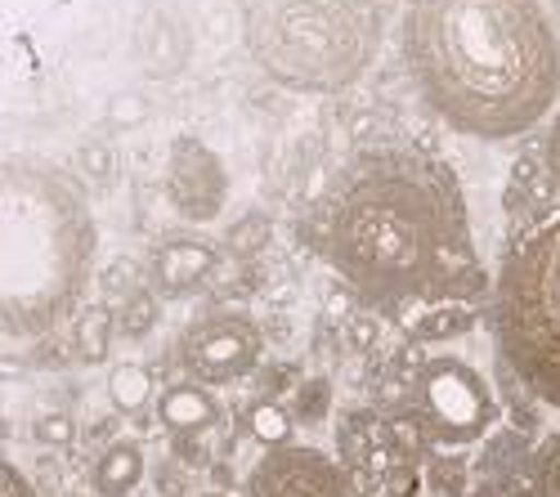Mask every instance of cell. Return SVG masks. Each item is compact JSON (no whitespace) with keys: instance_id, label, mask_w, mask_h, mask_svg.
<instances>
[{"instance_id":"cell-1","label":"cell","mask_w":560,"mask_h":497,"mask_svg":"<svg viewBox=\"0 0 560 497\" xmlns=\"http://www.w3.org/2000/svg\"><path fill=\"white\" fill-rule=\"evenodd\" d=\"M323 251L377 309H431L485 292L457 175L417 149H368L337 175Z\"/></svg>"},{"instance_id":"cell-2","label":"cell","mask_w":560,"mask_h":497,"mask_svg":"<svg viewBox=\"0 0 560 497\" xmlns=\"http://www.w3.org/2000/svg\"><path fill=\"white\" fill-rule=\"evenodd\" d=\"M404 63L440 121L471 140H516L560 95V32L542 0H408Z\"/></svg>"},{"instance_id":"cell-3","label":"cell","mask_w":560,"mask_h":497,"mask_svg":"<svg viewBox=\"0 0 560 497\" xmlns=\"http://www.w3.org/2000/svg\"><path fill=\"white\" fill-rule=\"evenodd\" d=\"M100 229L85 189L40 157L0 166V328L10 341L45 336L77 309Z\"/></svg>"},{"instance_id":"cell-4","label":"cell","mask_w":560,"mask_h":497,"mask_svg":"<svg viewBox=\"0 0 560 497\" xmlns=\"http://www.w3.org/2000/svg\"><path fill=\"white\" fill-rule=\"evenodd\" d=\"M377 23L359 0H252L247 50L265 76L305 95L350 85L377 55Z\"/></svg>"},{"instance_id":"cell-5","label":"cell","mask_w":560,"mask_h":497,"mask_svg":"<svg viewBox=\"0 0 560 497\" xmlns=\"http://www.w3.org/2000/svg\"><path fill=\"white\" fill-rule=\"evenodd\" d=\"M489 328L511 377L560 409V211L506 247L489 292Z\"/></svg>"},{"instance_id":"cell-6","label":"cell","mask_w":560,"mask_h":497,"mask_svg":"<svg viewBox=\"0 0 560 497\" xmlns=\"http://www.w3.org/2000/svg\"><path fill=\"white\" fill-rule=\"evenodd\" d=\"M412 426L440 448H466L493 435L502 422V403L480 368L457 354H435L408 381Z\"/></svg>"},{"instance_id":"cell-7","label":"cell","mask_w":560,"mask_h":497,"mask_svg":"<svg viewBox=\"0 0 560 497\" xmlns=\"http://www.w3.org/2000/svg\"><path fill=\"white\" fill-rule=\"evenodd\" d=\"M265 332L247 313H207L179 336V368L202 386H233L256 372Z\"/></svg>"},{"instance_id":"cell-8","label":"cell","mask_w":560,"mask_h":497,"mask_svg":"<svg viewBox=\"0 0 560 497\" xmlns=\"http://www.w3.org/2000/svg\"><path fill=\"white\" fill-rule=\"evenodd\" d=\"M247 497H354V475L341 466V458L292 443L273 448L252 466Z\"/></svg>"},{"instance_id":"cell-9","label":"cell","mask_w":560,"mask_h":497,"mask_svg":"<svg viewBox=\"0 0 560 497\" xmlns=\"http://www.w3.org/2000/svg\"><path fill=\"white\" fill-rule=\"evenodd\" d=\"M166 202L194 224H211L229 202L224 162L194 134H179L166 162Z\"/></svg>"},{"instance_id":"cell-10","label":"cell","mask_w":560,"mask_h":497,"mask_svg":"<svg viewBox=\"0 0 560 497\" xmlns=\"http://www.w3.org/2000/svg\"><path fill=\"white\" fill-rule=\"evenodd\" d=\"M337 453L341 466L354 480H386L395 466L412 462V443L399 422H386L377 413H346L337 426Z\"/></svg>"},{"instance_id":"cell-11","label":"cell","mask_w":560,"mask_h":497,"mask_svg":"<svg viewBox=\"0 0 560 497\" xmlns=\"http://www.w3.org/2000/svg\"><path fill=\"white\" fill-rule=\"evenodd\" d=\"M220 264V247H211L207 238H166L153 251V292L162 296H189L198 292Z\"/></svg>"},{"instance_id":"cell-12","label":"cell","mask_w":560,"mask_h":497,"mask_svg":"<svg viewBox=\"0 0 560 497\" xmlns=\"http://www.w3.org/2000/svg\"><path fill=\"white\" fill-rule=\"evenodd\" d=\"M551 198H556V185L547 175V162L542 157H521L511 166V185H506V220L521 224V234H529L534 224H542L551 211Z\"/></svg>"},{"instance_id":"cell-13","label":"cell","mask_w":560,"mask_h":497,"mask_svg":"<svg viewBox=\"0 0 560 497\" xmlns=\"http://www.w3.org/2000/svg\"><path fill=\"white\" fill-rule=\"evenodd\" d=\"M158 422L171 435H207L220 426V399L202 381H175L158 399Z\"/></svg>"},{"instance_id":"cell-14","label":"cell","mask_w":560,"mask_h":497,"mask_svg":"<svg viewBox=\"0 0 560 497\" xmlns=\"http://www.w3.org/2000/svg\"><path fill=\"white\" fill-rule=\"evenodd\" d=\"M144 448H139V439H113L95 471H90V488H95L100 497H126L139 488V480H144Z\"/></svg>"},{"instance_id":"cell-15","label":"cell","mask_w":560,"mask_h":497,"mask_svg":"<svg viewBox=\"0 0 560 497\" xmlns=\"http://www.w3.org/2000/svg\"><path fill=\"white\" fill-rule=\"evenodd\" d=\"M113 332H117V313L108 305H85L72 323V354L90 368L104 364L113 350Z\"/></svg>"},{"instance_id":"cell-16","label":"cell","mask_w":560,"mask_h":497,"mask_svg":"<svg viewBox=\"0 0 560 497\" xmlns=\"http://www.w3.org/2000/svg\"><path fill=\"white\" fill-rule=\"evenodd\" d=\"M480 309L476 300H444V305H431L422 309V319L412 323V341H453V336H466L476 328Z\"/></svg>"},{"instance_id":"cell-17","label":"cell","mask_w":560,"mask_h":497,"mask_svg":"<svg viewBox=\"0 0 560 497\" xmlns=\"http://www.w3.org/2000/svg\"><path fill=\"white\" fill-rule=\"evenodd\" d=\"M296 417L292 409H283V403H273V399H260L247 409V430L252 439L265 448V453H273V448H292L296 443Z\"/></svg>"},{"instance_id":"cell-18","label":"cell","mask_w":560,"mask_h":497,"mask_svg":"<svg viewBox=\"0 0 560 497\" xmlns=\"http://www.w3.org/2000/svg\"><path fill=\"white\" fill-rule=\"evenodd\" d=\"M108 399L113 409L126 417H144L149 399H153V372L144 364H117L108 377Z\"/></svg>"},{"instance_id":"cell-19","label":"cell","mask_w":560,"mask_h":497,"mask_svg":"<svg viewBox=\"0 0 560 497\" xmlns=\"http://www.w3.org/2000/svg\"><path fill=\"white\" fill-rule=\"evenodd\" d=\"M269 234H273V224L265 211H243L238 220L229 224V234H224V256L233 260H256L265 247H269Z\"/></svg>"},{"instance_id":"cell-20","label":"cell","mask_w":560,"mask_h":497,"mask_svg":"<svg viewBox=\"0 0 560 497\" xmlns=\"http://www.w3.org/2000/svg\"><path fill=\"white\" fill-rule=\"evenodd\" d=\"M158 319H162L158 292L139 287V292H130V296H126V305H121V313H117V332H121L126 341H144V336H153Z\"/></svg>"},{"instance_id":"cell-21","label":"cell","mask_w":560,"mask_h":497,"mask_svg":"<svg viewBox=\"0 0 560 497\" xmlns=\"http://www.w3.org/2000/svg\"><path fill=\"white\" fill-rule=\"evenodd\" d=\"M292 417L301 426H323L332 417V381L328 377H305L292 394Z\"/></svg>"},{"instance_id":"cell-22","label":"cell","mask_w":560,"mask_h":497,"mask_svg":"<svg viewBox=\"0 0 560 497\" xmlns=\"http://www.w3.org/2000/svg\"><path fill=\"white\" fill-rule=\"evenodd\" d=\"M529 475H534V497H560V430L534 448Z\"/></svg>"},{"instance_id":"cell-23","label":"cell","mask_w":560,"mask_h":497,"mask_svg":"<svg viewBox=\"0 0 560 497\" xmlns=\"http://www.w3.org/2000/svg\"><path fill=\"white\" fill-rule=\"evenodd\" d=\"M32 439L40 448H68L77 439V417L63 413V409H45L32 417Z\"/></svg>"},{"instance_id":"cell-24","label":"cell","mask_w":560,"mask_h":497,"mask_svg":"<svg viewBox=\"0 0 560 497\" xmlns=\"http://www.w3.org/2000/svg\"><path fill=\"white\" fill-rule=\"evenodd\" d=\"M427 484L435 488V493H444V497H462V488H466V462L462 458H444V453H435L431 458V466H427Z\"/></svg>"},{"instance_id":"cell-25","label":"cell","mask_w":560,"mask_h":497,"mask_svg":"<svg viewBox=\"0 0 560 497\" xmlns=\"http://www.w3.org/2000/svg\"><path fill=\"white\" fill-rule=\"evenodd\" d=\"M171 453L184 471H207L211 466V448L202 435H171Z\"/></svg>"},{"instance_id":"cell-26","label":"cell","mask_w":560,"mask_h":497,"mask_svg":"<svg viewBox=\"0 0 560 497\" xmlns=\"http://www.w3.org/2000/svg\"><path fill=\"white\" fill-rule=\"evenodd\" d=\"M422 488H427V475L417 471L412 462H408V466H395V471L382 480V493H386V497H422Z\"/></svg>"},{"instance_id":"cell-27","label":"cell","mask_w":560,"mask_h":497,"mask_svg":"<svg viewBox=\"0 0 560 497\" xmlns=\"http://www.w3.org/2000/svg\"><path fill=\"white\" fill-rule=\"evenodd\" d=\"M0 497H36L32 480L14 462H0Z\"/></svg>"},{"instance_id":"cell-28","label":"cell","mask_w":560,"mask_h":497,"mask_svg":"<svg viewBox=\"0 0 560 497\" xmlns=\"http://www.w3.org/2000/svg\"><path fill=\"white\" fill-rule=\"evenodd\" d=\"M542 162H547V175H551V185H556V198H560V113L547 130V140H542Z\"/></svg>"},{"instance_id":"cell-29","label":"cell","mask_w":560,"mask_h":497,"mask_svg":"<svg viewBox=\"0 0 560 497\" xmlns=\"http://www.w3.org/2000/svg\"><path fill=\"white\" fill-rule=\"evenodd\" d=\"M288 377H296V372H292V368H269V372H265L269 390H283V386H288Z\"/></svg>"},{"instance_id":"cell-30","label":"cell","mask_w":560,"mask_h":497,"mask_svg":"<svg viewBox=\"0 0 560 497\" xmlns=\"http://www.w3.org/2000/svg\"><path fill=\"white\" fill-rule=\"evenodd\" d=\"M471 497H516V493H511L506 484H485V488H476Z\"/></svg>"},{"instance_id":"cell-31","label":"cell","mask_w":560,"mask_h":497,"mask_svg":"<svg viewBox=\"0 0 560 497\" xmlns=\"http://www.w3.org/2000/svg\"><path fill=\"white\" fill-rule=\"evenodd\" d=\"M211 475H215V484H220V488H229V480H233V475H229V466H224V462H220V466H211Z\"/></svg>"},{"instance_id":"cell-32","label":"cell","mask_w":560,"mask_h":497,"mask_svg":"<svg viewBox=\"0 0 560 497\" xmlns=\"http://www.w3.org/2000/svg\"><path fill=\"white\" fill-rule=\"evenodd\" d=\"M40 364H63V350H40Z\"/></svg>"},{"instance_id":"cell-33","label":"cell","mask_w":560,"mask_h":497,"mask_svg":"<svg viewBox=\"0 0 560 497\" xmlns=\"http://www.w3.org/2000/svg\"><path fill=\"white\" fill-rule=\"evenodd\" d=\"M556 14H560V0H556Z\"/></svg>"},{"instance_id":"cell-34","label":"cell","mask_w":560,"mask_h":497,"mask_svg":"<svg viewBox=\"0 0 560 497\" xmlns=\"http://www.w3.org/2000/svg\"><path fill=\"white\" fill-rule=\"evenodd\" d=\"M211 497H220V493H211Z\"/></svg>"},{"instance_id":"cell-35","label":"cell","mask_w":560,"mask_h":497,"mask_svg":"<svg viewBox=\"0 0 560 497\" xmlns=\"http://www.w3.org/2000/svg\"><path fill=\"white\" fill-rule=\"evenodd\" d=\"M68 497H77V493H68Z\"/></svg>"}]
</instances>
